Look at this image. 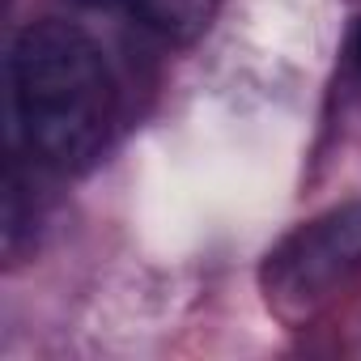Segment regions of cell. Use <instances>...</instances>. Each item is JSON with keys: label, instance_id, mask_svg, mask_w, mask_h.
Segmentation results:
<instances>
[{"label": "cell", "instance_id": "obj_1", "mask_svg": "<svg viewBox=\"0 0 361 361\" xmlns=\"http://www.w3.org/2000/svg\"><path fill=\"white\" fill-rule=\"evenodd\" d=\"M9 98L30 157L60 174L90 170L115 128V81L102 47L73 22H30L9 51Z\"/></svg>", "mask_w": 361, "mask_h": 361}, {"label": "cell", "instance_id": "obj_2", "mask_svg": "<svg viewBox=\"0 0 361 361\" xmlns=\"http://www.w3.org/2000/svg\"><path fill=\"white\" fill-rule=\"evenodd\" d=\"M353 276H361V200L336 204L285 234L268 251L259 281L268 302L298 319L336 298Z\"/></svg>", "mask_w": 361, "mask_h": 361}, {"label": "cell", "instance_id": "obj_3", "mask_svg": "<svg viewBox=\"0 0 361 361\" xmlns=\"http://www.w3.org/2000/svg\"><path fill=\"white\" fill-rule=\"evenodd\" d=\"M123 5L157 39H166V43H196L213 26L221 0H123Z\"/></svg>", "mask_w": 361, "mask_h": 361}, {"label": "cell", "instance_id": "obj_4", "mask_svg": "<svg viewBox=\"0 0 361 361\" xmlns=\"http://www.w3.org/2000/svg\"><path fill=\"white\" fill-rule=\"evenodd\" d=\"M26 243H35V196L26 192V178L13 161L5 174V255L18 264Z\"/></svg>", "mask_w": 361, "mask_h": 361}, {"label": "cell", "instance_id": "obj_5", "mask_svg": "<svg viewBox=\"0 0 361 361\" xmlns=\"http://www.w3.org/2000/svg\"><path fill=\"white\" fill-rule=\"evenodd\" d=\"M348 60H353V68L361 73V18H357V26H353V35H348Z\"/></svg>", "mask_w": 361, "mask_h": 361}]
</instances>
